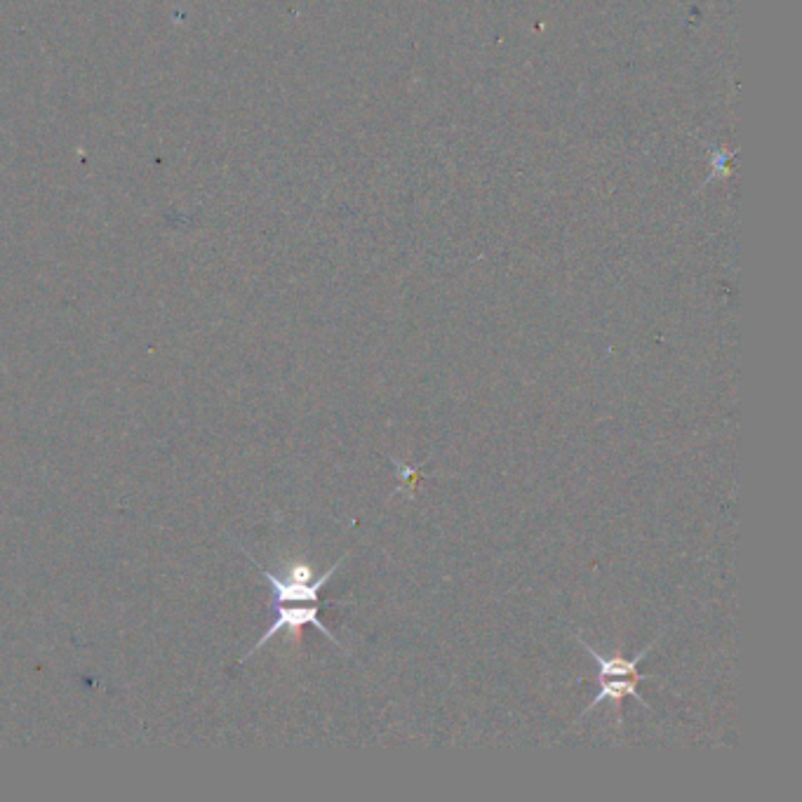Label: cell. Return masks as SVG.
<instances>
[{"label":"cell","mask_w":802,"mask_h":802,"mask_svg":"<svg viewBox=\"0 0 802 802\" xmlns=\"http://www.w3.org/2000/svg\"><path fill=\"white\" fill-rule=\"evenodd\" d=\"M643 680H652V675H628V678H598V694L593 697L591 704L588 708H584V713H581V718L588 715L593 711V708L603 704V701H614V704L621 706V701L626 697H633L636 701H640L645 708H650V704L640 697L638 692V683H643Z\"/></svg>","instance_id":"2"},{"label":"cell","mask_w":802,"mask_h":802,"mask_svg":"<svg viewBox=\"0 0 802 802\" xmlns=\"http://www.w3.org/2000/svg\"><path fill=\"white\" fill-rule=\"evenodd\" d=\"M318 614H320V605L318 603L316 605H276V619H273V624L269 626V631H266L264 636L257 640V645L252 647V650L247 652L240 661H247L252 657V654H257L266 643H269V640L276 638L278 633H283V631L299 633L304 626H316L327 640H332L334 645L342 647V643H339V640L330 633V628H327L323 621H320Z\"/></svg>","instance_id":"1"},{"label":"cell","mask_w":802,"mask_h":802,"mask_svg":"<svg viewBox=\"0 0 802 802\" xmlns=\"http://www.w3.org/2000/svg\"><path fill=\"white\" fill-rule=\"evenodd\" d=\"M574 638L579 640L581 645H584V650L588 652V657L598 664V678H628V675H643L638 671L640 661L647 657V652L652 650L654 645H657V640L650 643L645 647L643 652H638L636 657H621V654H614V657H605V654H600L596 647H591L586 643V640H581L577 633H574Z\"/></svg>","instance_id":"3"}]
</instances>
